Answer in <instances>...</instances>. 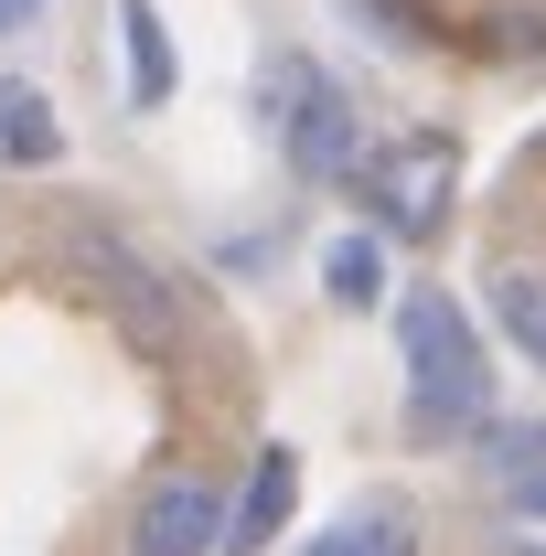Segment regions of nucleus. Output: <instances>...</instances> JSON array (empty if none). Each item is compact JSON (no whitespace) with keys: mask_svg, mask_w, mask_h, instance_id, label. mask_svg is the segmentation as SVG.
I'll return each instance as SVG.
<instances>
[{"mask_svg":"<svg viewBox=\"0 0 546 556\" xmlns=\"http://www.w3.org/2000/svg\"><path fill=\"white\" fill-rule=\"evenodd\" d=\"M289 503H300V460L289 450H258V471H247V492L225 503V535H214V556H269L278 535H289Z\"/></svg>","mask_w":546,"mask_h":556,"instance_id":"5","label":"nucleus"},{"mask_svg":"<svg viewBox=\"0 0 546 556\" xmlns=\"http://www.w3.org/2000/svg\"><path fill=\"white\" fill-rule=\"evenodd\" d=\"M482 460L504 471V503L546 525V428H482Z\"/></svg>","mask_w":546,"mask_h":556,"instance_id":"9","label":"nucleus"},{"mask_svg":"<svg viewBox=\"0 0 546 556\" xmlns=\"http://www.w3.org/2000/svg\"><path fill=\"white\" fill-rule=\"evenodd\" d=\"M418 546H429V535H418V514L375 492V503H353V514H333V525H322V535H311L300 556H418Z\"/></svg>","mask_w":546,"mask_h":556,"instance_id":"6","label":"nucleus"},{"mask_svg":"<svg viewBox=\"0 0 546 556\" xmlns=\"http://www.w3.org/2000/svg\"><path fill=\"white\" fill-rule=\"evenodd\" d=\"M0 161H54V108L33 86H0Z\"/></svg>","mask_w":546,"mask_h":556,"instance_id":"11","label":"nucleus"},{"mask_svg":"<svg viewBox=\"0 0 546 556\" xmlns=\"http://www.w3.org/2000/svg\"><path fill=\"white\" fill-rule=\"evenodd\" d=\"M397 364H408V428L418 439H482L493 428V353L450 289L397 300Z\"/></svg>","mask_w":546,"mask_h":556,"instance_id":"1","label":"nucleus"},{"mask_svg":"<svg viewBox=\"0 0 546 556\" xmlns=\"http://www.w3.org/2000/svg\"><path fill=\"white\" fill-rule=\"evenodd\" d=\"M119 43H129V97H139V108H161L183 75H172V33H161L150 0H119Z\"/></svg>","mask_w":546,"mask_h":556,"instance_id":"8","label":"nucleus"},{"mask_svg":"<svg viewBox=\"0 0 546 556\" xmlns=\"http://www.w3.org/2000/svg\"><path fill=\"white\" fill-rule=\"evenodd\" d=\"M269 129H278V150H289L300 182H353V161H364V118H353L343 75L300 65V54L269 65Z\"/></svg>","mask_w":546,"mask_h":556,"instance_id":"2","label":"nucleus"},{"mask_svg":"<svg viewBox=\"0 0 546 556\" xmlns=\"http://www.w3.org/2000/svg\"><path fill=\"white\" fill-rule=\"evenodd\" d=\"M33 22H44V0H0V43H11V33H33Z\"/></svg>","mask_w":546,"mask_h":556,"instance_id":"13","label":"nucleus"},{"mask_svg":"<svg viewBox=\"0 0 546 556\" xmlns=\"http://www.w3.org/2000/svg\"><path fill=\"white\" fill-rule=\"evenodd\" d=\"M86 268H97L108 289H119V311H129L139 332H172V289H161V278L139 268V257L119 247V236H86Z\"/></svg>","mask_w":546,"mask_h":556,"instance_id":"7","label":"nucleus"},{"mask_svg":"<svg viewBox=\"0 0 546 556\" xmlns=\"http://www.w3.org/2000/svg\"><path fill=\"white\" fill-rule=\"evenodd\" d=\"M525 556H546V546H525Z\"/></svg>","mask_w":546,"mask_h":556,"instance_id":"14","label":"nucleus"},{"mask_svg":"<svg viewBox=\"0 0 546 556\" xmlns=\"http://www.w3.org/2000/svg\"><path fill=\"white\" fill-rule=\"evenodd\" d=\"M493 321H504V343L546 375V268H493Z\"/></svg>","mask_w":546,"mask_h":556,"instance_id":"10","label":"nucleus"},{"mask_svg":"<svg viewBox=\"0 0 546 556\" xmlns=\"http://www.w3.org/2000/svg\"><path fill=\"white\" fill-rule=\"evenodd\" d=\"M322 278H333V300H343V311H375V289H386V268H375V236H333Z\"/></svg>","mask_w":546,"mask_h":556,"instance_id":"12","label":"nucleus"},{"mask_svg":"<svg viewBox=\"0 0 546 556\" xmlns=\"http://www.w3.org/2000/svg\"><path fill=\"white\" fill-rule=\"evenodd\" d=\"M214 535H225V492L204 471H161L129 514V556H214Z\"/></svg>","mask_w":546,"mask_h":556,"instance_id":"4","label":"nucleus"},{"mask_svg":"<svg viewBox=\"0 0 546 556\" xmlns=\"http://www.w3.org/2000/svg\"><path fill=\"white\" fill-rule=\"evenodd\" d=\"M353 193H364V214H375L386 236H439V214L461 193V150L439 129H418V139H397V150H375V161H353Z\"/></svg>","mask_w":546,"mask_h":556,"instance_id":"3","label":"nucleus"}]
</instances>
